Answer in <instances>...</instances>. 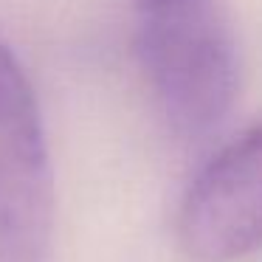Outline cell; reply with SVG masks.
<instances>
[{"label":"cell","instance_id":"2","mask_svg":"<svg viewBox=\"0 0 262 262\" xmlns=\"http://www.w3.org/2000/svg\"><path fill=\"white\" fill-rule=\"evenodd\" d=\"M155 3L164 12L147 26L144 57L169 119L183 133L211 127L234 96V59L206 12Z\"/></svg>","mask_w":262,"mask_h":262},{"label":"cell","instance_id":"4","mask_svg":"<svg viewBox=\"0 0 262 262\" xmlns=\"http://www.w3.org/2000/svg\"><path fill=\"white\" fill-rule=\"evenodd\" d=\"M152 3H169V0H152Z\"/></svg>","mask_w":262,"mask_h":262},{"label":"cell","instance_id":"3","mask_svg":"<svg viewBox=\"0 0 262 262\" xmlns=\"http://www.w3.org/2000/svg\"><path fill=\"white\" fill-rule=\"evenodd\" d=\"M181 239L203 262H231L262 245V124L200 169L181 209Z\"/></svg>","mask_w":262,"mask_h":262},{"label":"cell","instance_id":"1","mask_svg":"<svg viewBox=\"0 0 262 262\" xmlns=\"http://www.w3.org/2000/svg\"><path fill=\"white\" fill-rule=\"evenodd\" d=\"M54 172L34 88L0 37V262H48Z\"/></svg>","mask_w":262,"mask_h":262}]
</instances>
